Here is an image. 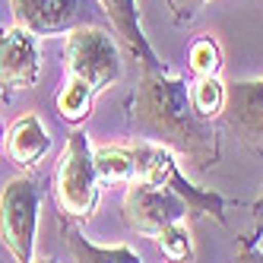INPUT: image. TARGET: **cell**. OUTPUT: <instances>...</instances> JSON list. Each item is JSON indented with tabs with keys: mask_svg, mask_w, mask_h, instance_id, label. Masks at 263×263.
Segmentation results:
<instances>
[{
	"mask_svg": "<svg viewBox=\"0 0 263 263\" xmlns=\"http://www.w3.org/2000/svg\"><path fill=\"white\" fill-rule=\"evenodd\" d=\"M187 67L197 80H206V77H216L219 67H222V54H219V45L213 39H197L187 51Z\"/></svg>",
	"mask_w": 263,
	"mask_h": 263,
	"instance_id": "cell-16",
	"label": "cell"
},
{
	"mask_svg": "<svg viewBox=\"0 0 263 263\" xmlns=\"http://www.w3.org/2000/svg\"><path fill=\"white\" fill-rule=\"evenodd\" d=\"M238 263H263V248L254 238H241V244H238Z\"/></svg>",
	"mask_w": 263,
	"mask_h": 263,
	"instance_id": "cell-18",
	"label": "cell"
},
{
	"mask_svg": "<svg viewBox=\"0 0 263 263\" xmlns=\"http://www.w3.org/2000/svg\"><path fill=\"white\" fill-rule=\"evenodd\" d=\"M42 51L39 39L23 26H0V96L26 92L39 83Z\"/></svg>",
	"mask_w": 263,
	"mask_h": 263,
	"instance_id": "cell-7",
	"label": "cell"
},
{
	"mask_svg": "<svg viewBox=\"0 0 263 263\" xmlns=\"http://www.w3.org/2000/svg\"><path fill=\"white\" fill-rule=\"evenodd\" d=\"M64 235H67V248L73 254L77 263H143L140 254L127 244H115V248H102V244H92L73 219H64Z\"/></svg>",
	"mask_w": 263,
	"mask_h": 263,
	"instance_id": "cell-11",
	"label": "cell"
},
{
	"mask_svg": "<svg viewBox=\"0 0 263 263\" xmlns=\"http://www.w3.org/2000/svg\"><path fill=\"white\" fill-rule=\"evenodd\" d=\"M39 181L23 175L4 184L0 191V241L16 263L35 260V235H39Z\"/></svg>",
	"mask_w": 263,
	"mask_h": 263,
	"instance_id": "cell-4",
	"label": "cell"
},
{
	"mask_svg": "<svg viewBox=\"0 0 263 263\" xmlns=\"http://www.w3.org/2000/svg\"><path fill=\"white\" fill-rule=\"evenodd\" d=\"M121 213H124L127 229H134L137 235H146V238H156L168 225H178V222L191 219V206H187V200L181 194H175L172 187L134 181V184H127Z\"/></svg>",
	"mask_w": 263,
	"mask_h": 263,
	"instance_id": "cell-5",
	"label": "cell"
},
{
	"mask_svg": "<svg viewBox=\"0 0 263 263\" xmlns=\"http://www.w3.org/2000/svg\"><path fill=\"white\" fill-rule=\"evenodd\" d=\"M102 13L111 20L115 32L121 35V42L127 45V51L140 61L143 70H159L162 61L156 58L153 45L146 42L143 26H140V13H137V0H99Z\"/></svg>",
	"mask_w": 263,
	"mask_h": 263,
	"instance_id": "cell-9",
	"label": "cell"
},
{
	"mask_svg": "<svg viewBox=\"0 0 263 263\" xmlns=\"http://www.w3.org/2000/svg\"><path fill=\"white\" fill-rule=\"evenodd\" d=\"M64 77L83 80L92 92L108 89L121 77V54L102 26H80L64 35Z\"/></svg>",
	"mask_w": 263,
	"mask_h": 263,
	"instance_id": "cell-3",
	"label": "cell"
},
{
	"mask_svg": "<svg viewBox=\"0 0 263 263\" xmlns=\"http://www.w3.org/2000/svg\"><path fill=\"white\" fill-rule=\"evenodd\" d=\"M191 102L197 108V115L213 121L222 115V105H225V86L219 77H206V80H197L191 83Z\"/></svg>",
	"mask_w": 263,
	"mask_h": 263,
	"instance_id": "cell-14",
	"label": "cell"
},
{
	"mask_svg": "<svg viewBox=\"0 0 263 263\" xmlns=\"http://www.w3.org/2000/svg\"><path fill=\"white\" fill-rule=\"evenodd\" d=\"M13 23L42 35H67L80 26H99V0H10Z\"/></svg>",
	"mask_w": 263,
	"mask_h": 263,
	"instance_id": "cell-6",
	"label": "cell"
},
{
	"mask_svg": "<svg viewBox=\"0 0 263 263\" xmlns=\"http://www.w3.org/2000/svg\"><path fill=\"white\" fill-rule=\"evenodd\" d=\"M0 149H4V127H0Z\"/></svg>",
	"mask_w": 263,
	"mask_h": 263,
	"instance_id": "cell-20",
	"label": "cell"
},
{
	"mask_svg": "<svg viewBox=\"0 0 263 263\" xmlns=\"http://www.w3.org/2000/svg\"><path fill=\"white\" fill-rule=\"evenodd\" d=\"M153 241L159 244V251L172 263H191L194 260V241H191V225H187V222L168 225V229L159 232Z\"/></svg>",
	"mask_w": 263,
	"mask_h": 263,
	"instance_id": "cell-15",
	"label": "cell"
},
{
	"mask_svg": "<svg viewBox=\"0 0 263 263\" xmlns=\"http://www.w3.org/2000/svg\"><path fill=\"white\" fill-rule=\"evenodd\" d=\"M254 219H257V229H260V238H263V191H260V197L254 203ZM260 248H263V244H260Z\"/></svg>",
	"mask_w": 263,
	"mask_h": 263,
	"instance_id": "cell-19",
	"label": "cell"
},
{
	"mask_svg": "<svg viewBox=\"0 0 263 263\" xmlns=\"http://www.w3.org/2000/svg\"><path fill=\"white\" fill-rule=\"evenodd\" d=\"M102 181L96 175V149L83 130H73L54 165V203L64 219H89L99 206Z\"/></svg>",
	"mask_w": 263,
	"mask_h": 263,
	"instance_id": "cell-2",
	"label": "cell"
},
{
	"mask_svg": "<svg viewBox=\"0 0 263 263\" xmlns=\"http://www.w3.org/2000/svg\"><path fill=\"white\" fill-rule=\"evenodd\" d=\"M92 99H96V92H92L83 80L77 77H64L58 96H54V105H58V115L70 124H80L92 115Z\"/></svg>",
	"mask_w": 263,
	"mask_h": 263,
	"instance_id": "cell-13",
	"label": "cell"
},
{
	"mask_svg": "<svg viewBox=\"0 0 263 263\" xmlns=\"http://www.w3.org/2000/svg\"><path fill=\"white\" fill-rule=\"evenodd\" d=\"M127 124L140 140L181 153L200 168L219 162L216 124L197 115L191 86L165 64L159 70H143L140 86L127 99Z\"/></svg>",
	"mask_w": 263,
	"mask_h": 263,
	"instance_id": "cell-1",
	"label": "cell"
},
{
	"mask_svg": "<svg viewBox=\"0 0 263 263\" xmlns=\"http://www.w3.org/2000/svg\"><path fill=\"white\" fill-rule=\"evenodd\" d=\"M222 124L254 153H263V77L260 80H235L225 86Z\"/></svg>",
	"mask_w": 263,
	"mask_h": 263,
	"instance_id": "cell-8",
	"label": "cell"
},
{
	"mask_svg": "<svg viewBox=\"0 0 263 263\" xmlns=\"http://www.w3.org/2000/svg\"><path fill=\"white\" fill-rule=\"evenodd\" d=\"M4 153L20 168H35L39 165L51 153V134L42 124V118L39 115H23L4 134Z\"/></svg>",
	"mask_w": 263,
	"mask_h": 263,
	"instance_id": "cell-10",
	"label": "cell"
},
{
	"mask_svg": "<svg viewBox=\"0 0 263 263\" xmlns=\"http://www.w3.org/2000/svg\"><path fill=\"white\" fill-rule=\"evenodd\" d=\"M32 263H54V260H32Z\"/></svg>",
	"mask_w": 263,
	"mask_h": 263,
	"instance_id": "cell-21",
	"label": "cell"
},
{
	"mask_svg": "<svg viewBox=\"0 0 263 263\" xmlns=\"http://www.w3.org/2000/svg\"><path fill=\"white\" fill-rule=\"evenodd\" d=\"M206 4H210V0H168V7H172V20H175L178 26L191 23Z\"/></svg>",
	"mask_w": 263,
	"mask_h": 263,
	"instance_id": "cell-17",
	"label": "cell"
},
{
	"mask_svg": "<svg viewBox=\"0 0 263 263\" xmlns=\"http://www.w3.org/2000/svg\"><path fill=\"white\" fill-rule=\"evenodd\" d=\"M96 175L102 184H134L137 162L130 146H102L96 149Z\"/></svg>",
	"mask_w": 263,
	"mask_h": 263,
	"instance_id": "cell-12",
	"label": "cell"
}]
</instances>
